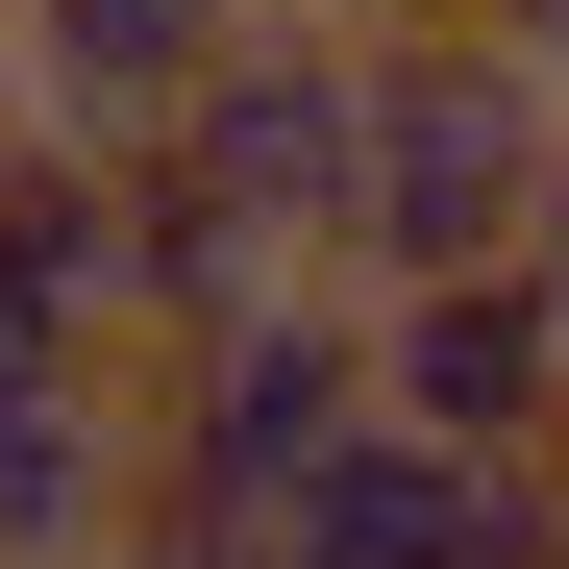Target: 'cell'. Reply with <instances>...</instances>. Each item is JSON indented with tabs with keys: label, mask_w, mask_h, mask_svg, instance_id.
Returning <instances> with one entry per match:
<instances>
[{
	"label": "cell",
	"mask_w": 569,
	"mask_h": 569,
	"mask_svg": "<svg viewBox=\"0 0 569 569\" xmlns=\"http://www.w3.org/2000/svg\"><path fill=\"white\" fill-rule=\"evenodd\" d=\"M496 26H520V50H545V74H569V0H496Z\"/></svg>",
	"instance_id": "ba28073f"
},
{
	"label": "cell",
	"mask_w": 569,
	"mask_h": 569,
	"mask_svg": "<svg viewBox=\"0 0 569 569\" xmlns=\"http://www.w3.org/2000/svg\"><path fill=\"white\" fill-rule=\"evenodd\" d=\"M347 124H371V0H248L223 74L173 100V173H199V199H248L272 248H322V272H347Z\"/></svg>",
	"instance_id": "3957f363"
},
{
	"label": "cell",
	"mask_w": 569,
	"mask_h": 569,
	"mask_svg": "<svg viewBox=\"0 0 569 569\" xmlns=\"http://www.w3.org/2000/svg\"><path fill=\"white\" fill-rule=\"evenodd\" d=\"M371 397H397L421 446H569V298H545V248L371 272Z\"/></svg>",
	"instance_id": "277c9868"
},
{
	"label": "cell",
	"mask_w": 569,
	"mask_h": 569,
	"mask_svg": "<svg viewBox=\"0 0 569 569\" xmlns=\"http://www.w3.org/2000/svg\"><path fill=\"white\" fill-rule=\"evenodd\" d=\"M100 569H272V520H223V496H124Z\"/></svg>",
	"instance_id": "52a82bcc"
},
{
	"label": "cell",
	"mask_w": 569,
	"mask_h": 569,
	"mask_svg": "<svg viewBox=\"0 0 569 569\" xmlns=\"http://www.w3.org/2000/svg\"><path fill=\"white\" fill-rule=\"evenodd\" d=\"M149 496V397H124V347H74L0 298V569H100V520Z\"/></svg>",
	"instance_id": "5b68a950"
},
{
	"label": "cell",
	"mask_w": 569,
	"mask_h": 569,
	"mask_svg": "<svg viewBox=\"0 0 569 569\" xmlns=\"http://www.w3.org/2000/svg\"><path fill=\"white\" fill-rule=\"evenodd\" d=\"M124 397H149V496L272 520V496H298V470L371 421V272H272V298H223V322L124 347Z\"/></svg>",
	"instance_id": "7a4b0ae2"
},
{
	"label": "cell",
	"mask_w": 569,
	"mask_h": 569,
	"mask_svg": "<svg viewBox=\"0 0 569 569\" xmlns=\"http://www.w3.org/2000/svg\"><path fill=\"white\" fill-rule=\"evenodd\" d=\"M569 173V74L496 0H371V124H347V272H496L545 248Z\"/></svg>",
	"instance_id": "6da1fadb"
},
{
	"label": "cell",
	"mask_w": 569,
	"mask_h": 569,
	"mask_svg": "<svg viewBox=\"0 0 569 569\" xmlns=\"http://www.w3.org/2000/svg\"><path fill=\"white\" fill-rule=\"evenodd\" d=\"M248 0H0V100L74 124V149H173V100L223 74Z\"/></svg>",
	"instance_id": "8992f818"
}]
</instances>
